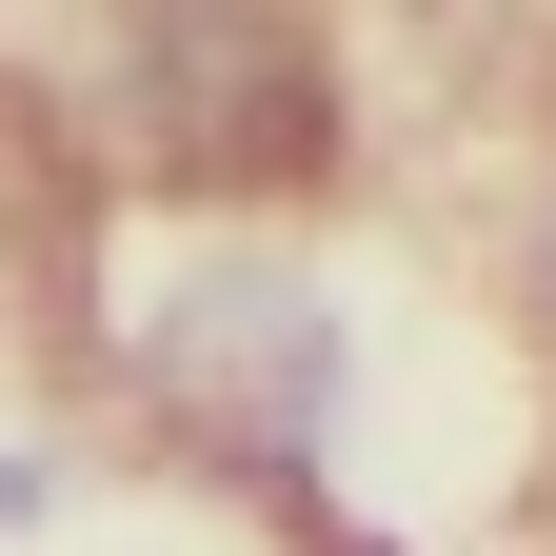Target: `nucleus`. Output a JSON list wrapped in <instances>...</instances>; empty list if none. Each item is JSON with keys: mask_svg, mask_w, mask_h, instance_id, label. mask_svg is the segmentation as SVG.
I'll return each mask as SVG.
<instances>
[{"mask_svg": "<svg viewBox=\"0 0 556 556\" xmlns=\"http://www.w3.org/2000/svg\"><path fill=\"white\" fill-rule=\"evenodd\" d=\"M517 278H536V318H556V219H536V258H517Z\"/></svg>", "mask_w": 556, "mask_h": 556, "instance_id": "nucleus-3", "label": "nucleus"}, {"mask_svg": "<svg viewBox=\"0 0 556 556\" xmlns=\"http://www.w3.org/2000/svg\"><path fill=\"white\" fill-rule=\"evenodd\" d=\"M119 60H139V119L199 199H278L338 160V40H299V21H139Z\"/></svg>", "mask_w": 556, "mask_h": 556, "instance_id": "nucleus-2", "label": "nucleus"}, {"mask_svg": "<svg viewBox=\"0 0 556 556\" xmlns=\"http://www.w3.org/2000/svg\"><path fill=\"white\" fill-rule=\"evenodd\" d=\"M119 378H139V417H179L219 477L299 497L318 556H338L318 457H338V397H358V318H338V278L299 239H179V258H139L119 278Z\"/></svg>", "mask_w": 556, "mask_h": 556, "instance_id": "nucleus-1", "label": "nucleus"}]
</instances>
